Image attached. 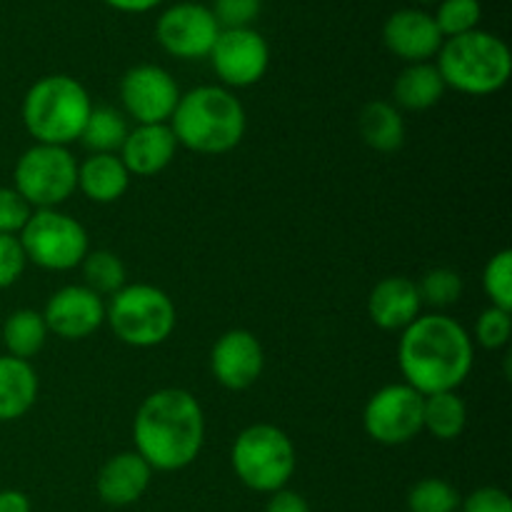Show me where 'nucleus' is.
Segmentation results:
<instances>
[{
  "mask_svg": "<svg viewBox=\"0 0 512 512\" xmlns=\"http://www.w3.org/2000/svg\"><path fill=\"white\" fill-rule=\"evenodd\" d=\"M170 130L183 148L203 155H223L238 148L245 135V108L228 88L200 85L180 95Z\"/></svg>",
  "mask_w": 512,
  "mask_h": 512,
  "instance_id": "3",
  "label": "nucleus"
},
{
  "mask_svg": "<svg viewBox=\"0 0 512 512\" xmlns=\"http://www.w3.org/2000/svg\"><path fill=\"white\" fill-rule=\"evenodd\" d=\"M460 493L440 478H425L415 483L408 493V510L410 512H458L460 510Z\"/></svg>",
  "mask_w": 512,
  "mask_h": 512,
  "instance_id": "28",
  "label": "nucleus"
},
{
  "mask_svg": "<svg viewBox=\"0 0 512 512\" xmlns=\"http://www.w3.org/2000/svg\"><path fill=\"white\" fill-rule=\"evenodd\" d=\"M460 512H512V500L500 488H480L460 503Z\"/></svg>",
  "mask_w": 512,
  "mask_h": 512,
  "instance_id": "36",
  "label": "nucleus"
},
{
  "mask_svg": "<svg viewBox=\"0 0 512 512\" xmlns=\"http://www.w3.org/2000/svg\"><path fill=\"white\" fill-rule=\"evenodd\" d=\"M28 258L18 235H0V290L18 283Z\"/></svg>",
  "mask_w": 512,
  "mask_h": 512,
  "instance_id": "35",
  "label": "nucleus"
},
{
  "mask_svg": "<svg viewBox=\"0 0 512 512\" xmlns=\"http://www.w3.org/2000/svg\"><path fill=\"white\" fill-rule=\"evenodd\" d=\"M213 15L220 28H253L263 0H213Z\"/></svg>",
  "mask_w": 512,
  "mask_h": 512,
  "instance_id": "33",
  "label": "nucleus"
},
{
  "mask_svg": "<svg viewBox=\"0 0 512 512\" xmlns=\"http://www.w3.org/2000/svg\"><path fill=\"white\" fill-rule=\"evenodd\" d=\"M18 238L25 258L45 270H73L90 253L83 225L55 208L35 210Z\"/></svg>",
  "mask_w": 512,
  "mask_h": 512,
  "instance_id": "9",
  "label": "nucleus"
},
{
  "mask_svg": "<svg viewBox=\"0 0 512 512\" xmlns=\"http://www.w3.org/2000/svg\"><path fill=\"white\" fill-rule=\"evenodd\" d=\"M90 110L93 103L83 83L70 75H45L25 93L23 123L38 143L68 148L83 135Z\"/></svg>",
  "mask_w": 512,
  "mask_h": 512,
  "instance_id": "4",
  "label": "nucleus"
},
{
  "mask_svg": "<svg viewBox=\"0 0 512 512\" xmlns=\"http://www.w3.org/2000/svg\"><path fill=\"white\" fill-rule=\"evenodd\" d=\"M230 460L245 488L273 495L293 478L298 458L285 430L270 423H255L235 438Z\"/></svg>",
  "mask_w": 512,
  "mask_h": 512,
  "instance_id": "7",
  "label": "nucleus"
},
{
  "mask_svg": "<svg viewBox=\"0 0 512 512\" xmlns=\"http://www.w3.org/2000/svg\"><path fill=\"white\" fill-rule=\"evenodd\" d=\"M135 453L153 470L175 473L200 455L205 415L193 393L163 388L143 400L133 423Z\"/></svg>",
  "mask_w": 512,
  "mask_h": 512,
  "instance_id": "2",
  "label": "nucleus"
},
{
  "mask_svg": "<svg viewBox=\"0 0 512 512\" xmlns=\"http://www.w3.org/2000/svg\"><path fill=\"white\" fill-rule=\"evenodd\" d=\"M105 320L120 343L155 348L173 335L178 313L165 290L148 283H133L110 295Z\"/></svg>",
  "mask_w": 512,
  "mask_h": 512,
  "instance_id": "6",
  "label": "nucleus"
},
{
  "mask_svg": "<svg viewBox=\"0 0 512 512\" xmlns=\"http://www.w3.org/2000/svg\"><path fill=\"white\" fill-rule=\"evenodd\" d=\"M433 18L445 40L458 38L470 30H478L480 18H483V5H480V0H440Z\"/></svg>",
  "mask_w": 512,
  "mask_h": 512,
  "instance_id": "29",
  "label": "nucleus"
},
{
  "mask_svg": "<svg viewBox=\"0 0 512 512\" xmlns=\"http://www.w3.org/2000/svg\"><path fill=\"white\" fill-rule=\"evenodd\" d=\"M385 48L408 65L430 63L438 58L445 38L435 25L433 13L420 8L395 10L383 25Z\"/></svg>",
  "mask_w": 512,
  "mask_h": 512,
  "instance_id": "14",
  "label": "nucleus"
},
{
  "mask_svg": "<svg viewBox=\"0 0 512 512\" xmlns=\"http://www.w3.org/2000/svg\"><path fill=\"white\" fill-rule=\"evenodd\" d=\"M438 70L445 88L465 95H493L512 75V55L503 38L485 30L448 38L438 53Z\"/></svg>",
  "mask_w": 512,
  "mask_h": 512,
  "instance_id": "5",
  "label": "nucleus"
},
{
  "mask_svg": "<svg viewBox=\"0 0 512 512\" xmlns=\"http://www.w3.org/2000/svg\"><path fill=\"white\" fill-rule=\"evenodd\" d=\"M43 320L48 333L63 340H83L105 323V303L85 285H68L48 300Z\"/></svg>",
  "mask_w": 512,
  "mask_h": 512,
  "instance_id": "15",
  "label": "nucleus"
},
{
  "mask_svg": "<svg viewBox=\"0 0 512 512\" xmlns=\"http://www.w3.org/2000/svg\"><path fill=\"white\" fill-rule=\"evenodd\" d=\"M130 185V173L115 153H93L83 165H78V190L93 203H115L125 195Z\"/></svg>",
  "mask_w": 512,
  "mask_h": 512,
  "instance_id": "21",
  "label": "nucleus"
},
{
  "mask_svg": "<svg viewBox=\"0 0 512 512\" xmlns=\"http://www.w3.org/2000/svg\"><path fill=\"white\" fill-rule=\"evenodd\" d=\"M265 365L263 345L250 330H228L210 353V370L228 390H245L260 378Z\"/></svg>",
  "mask_w": 512,
  "mask_h": 512,
  "instance_id": "16",
  "label": "nucleus"
},
{
  "mask_svg": "<svg viewBox=\"0 0 512 512\" xmlns=\"http://www.w3.org/2000/svg\"><path fill=\"white\" fill-rule=\"evenodd\" d=\"M418 283L405 275L383 278L373 288L368 300V313L373 323L383 330H405L420 315Z\"/></svg>",
  "mask_w": 512,
  "mask_h": 512,
  "instance_id": "19",
  "label": "nucleus"
},
{
  "mask_svg": "<svg viewBox=\"0 0 512 512\" xmlns=\"http://www.w3.org/2000/svg\"><path fill=\"white\" fill-rule=\"evenodd\" d=\"M420 300L435 308H448L455 305L463 295V278L450 268H435L425 273V278L418 285Z\"/></svg>",
  "mask_w": 512,
  "mask_h": 512,
  "instance_id": "31",
  "label": "nucleus"
},
{
  "mask_svg": "<svg viewBox=\"0 0 512 512\" xmlns=\"http://www.w3.org/2000/svg\"><path fill=\"white\" fill-rule=\"evenodd\" d=\"M265 512H313V510H310L308 500H305L303 495L295 493V490L283 488L278 490V493L270 495Z\"/></svg>",
  "mask_w": 512,
  "mask_h": 512,
  "instance_id": "37",
  "label": "nucleus"
},
{
  "mask_svg": "<svg viewBox=\"0 0 512 512\" xmlns=\"http://www.w3.org/2000/svg\"><path fill=\"white\" fill-rule=\"evenodd\" d=\"M473 338L448 315H418L398 345L405 383L420 395L458 390L473 370Z\"/></svg>",
  "mask_w": 512,
  "mask_h": 512,
  "instance_id": "1",
  "label": "nucleus"
},
{
  "mask_svg": "<svg viewBox=\"0 0 512 512\" xmlns=\"http://www.w3.org/2000/svg\"><path fill=\"white\" fill-rule=\"evenodd\" d=\"M415 3H423V5H428V3H440V0H415Z\"/></svg>",
  "mask_w": 512,
  "mask_h": 512,
  "instance_id": "40",
  "label": "nucleus"
},
{
  "mask_svg": "<svg viewBox=\"0 0 512 512\" xmlns=\"http://www.w3.org/2000/svg\"><path fill=\"white\" fill-rule=\"evenodd\" d=\"M33 215V208L15 188H0V235H18Z\"/></svg>",
  "mask_w": 512,
  "mask_h": 512,
  "instance_id": "34",
  "label": "nucleus"
},
{
  "mask_svg": "<svg viewBox=\"0 0 512 512\" xmlns=\"http://www.w3.org/2000/svg\"><path fill=\"white\" fill-rule=\"evenodd\" d=\"M105 5H110L113 10H120V13H150L153 8H158L163 0H103Z\"/></svg>",
  "mask_w": 512,
  "mask_h": 512,
  "instance_id": "39",
  "label": "nucleus"
},
{
  "mask_svg": "<svg viewBox=\"0 0 512 512\" xmlns=\"http://www.w3.org/2000/svg\"><path fill=\"white\" fill-rule=\"evenodd\" d=\"M468 425V405L455 390L425 395L423 430L438 440H455Z\"/></svg>",
  "mask_w": 512,
  "mask_h": 512,
  "instance_id": "24",
  "label": "nucleus"
},
{
  "mask_svg": "<svg viewBox=\"0 0 512 512\" xmlns=\"http://www.w3.org/2000/svg\"><path fill=\"white\" fill-rule=\"evenodd\" d=\"M483 288L495 308L512 313V250H500L488 260L483 270Z\"/></svg>",
  "mask_w": 512,
  "mask_h": 512,
  "instance_id": "30",
  "label": "nucleus"
},
{
  "mask_svg": "<svg viewBox=\"0 0 512 512\" xmlns=\"http://www.w3.org/2000/svg\"><path fill=\"white\" fill-rule=\"evenodd\" d=\"M175 150H178V140L168 123L138 125L125 138L123 148H120V160L130 175L153 178L173 163Z\"/></svg>",
  "mask_w": 512,
  "mask_h": 512,
  "instance_id": "17",
  "label": "nucleus"
},
{
  "mask_svg": "<svg viewBox=\"0 0 512 512\" xmlns=\"http://www.w3.org/2000/svg\"><path fill=\"white\" fill-rule=\"evenodd\" d=\"M45 338H48V325H45L43 313H35L30 308L15 310L3 323V343L13 358L28 360L38 355Z\"/></svg>",
  "mask_w": 512,
  "mask_h": 512,
  "instance_id": "25",
  "label": "nucleus"
},
{
  "mask_svg": "<svg viewBox=\"0 0 512 512\" xmlns=\"http://www.w3.org/2000/svg\"><path fill=\"white\" fill-rule=\"evenodd\" d=\"M220 30L223 28L208 5L175 3L160 13L155 23V38L160 48L173 58L200 60L208 58Z\"/></svg>",
  "mask_w": 512,
  "mask_h": 512,
  "instance_id": "11",
  "label": "nucleus"
},
{
  "mask_svg": "<svg viewBox=\"0 0 512 512\" xmlns=\"http://www.w3.org/2000/svg\"><path fill=\"white\" fill-rule=\"evenodd\" d=\"M120 98L125 113L138 120V125L170 123L178 108L180 90L173 75L160 65H135L120 80Z\"/></svg>",
  "mask_w": 512,
  "mask_h": 512,
  "instance_id": "13",
  "label": "nucleus"
},
{
  "mask_svg": "<svg viewBox=\"0 0 512 512\" xmlns=\"http://www.w3.org/2000/svg\"><path fill=\"white\" fill-rule=\"evenodd\" d=\"M80 265H83L85 288L98 293L100 298L115 295L120 288H125V265L110 250H93V253L85 255Z\"/></svg>",
  "mask_w": 512,
  "mask_h": 512,
  "instance_id": "27",
  "label": "nucleus"
},
{
  "mask_svg": "<svg viewBox=\"0 0 512 512\" xmlns=\"http://www.w3.org/2000/svg\"><path fill=\"white\" fill-rule=\"evenodd\" d=\"M153 468L138 453H118L100 468L95 488L100 500L113 508L138 503L150 488Z\"/></svg>",
  "mask_w": 512,
  "mask_h": 512,
  "instance_id": "18",
  "label": "nucleus"
},
{
  "mask_svg": "<svg viewBox=\"0 0 512 512\" xmlns=\"http://www.w3.org/2000/svg\"><path fill=\"white\" fill-rule=\"evenodd\" d=\"M425 395L408 383L380 388L363 413L365 433L380 445H405L423 433Z\"/></svg>",
  "mask_w": 512,
  "mask_h": 512,
  "instance_id": "10",
  "label": "nucleus"
},
{
  "mask_svg": "<svg viewBox=\"0 0 512 512\" xmlns=\"http://www.w3.org/2000/svg\"><path fill=\"white\" fill-rule=\"evenodd\" d=\"M38 398V375L28 360L0 355V423L28 413Z\"/></svg>",
  "mask_w": 512,
  "mask_h": 512,
  "instance_id": "20",
  "label": "nucleus"
},
{
  "mask_svg": "<svg viewBox=\"0 0 512 512\" xmlns=\"http://www.w3.org/2000/svg\"><path fill=\"white\" fill-rule=\"evenodd\" d=\"M512 335V313L510 310L495 308L490 305L488 310H483L478 318V325H475V338L483 348L498 350L503 345L510 343Z\"/></svg>",
  "mask_w": 512,
  "mask_h": 512,
  "instance_id": "32",
  "label": "nucleus"
},
{
  "mask_svg": "<svg viewBox=\"0 0 512 512\" xmlns=\"http://www.w3.org/2000/svg\"><path fill=\"white\" fill-rule=\"evenodd\" d=\"M445 93V80L435 63H413L395 80V103L408 110H428L440 103Z\"/></svg>",
  "mask_w": 512,
  "mask_h": 512,
  "instance_id": "22",
  "label": "nucleus"
},
{
  "mask_svg": "<svg viewBox=\"0 0 512 512\" xmlns=\"http://www.w3.org/2000/svg\"><path fill=\"white\" fill-rule=\"evenodd\" d=\"M208 58L228 88H248L268 73L270 48L255 28H223Z\"/></svg>",
  "mask_w": 512,
  "mask_h": 512,
  "instance_id": "12",
  "label": "nucleus"
},
{
  "mask_svg": "<svg viewBox=\"0 0 512 512\" xmlns=\"http://www.w3.org/2000/svg\"><path fill=\"white\" fill-rule=\"evenodd\" d=\"M128 133L130 128L125 115L120 110L103 105V108L90 110L88 123H85L80 140L93 153H115V150L123 148Z\"/></svg>",
  "mask_w": 512,
  "mask_h": 512,
  "instance_id": "26",
  "label": "nucleus"
},
{
  "mask_svg": "<svg viewBox=\"0 0 512 512\" xmlns=\"http://www.w3.org/2000/svg\"><path fill=\"white\" fill-rule=\"evenodd\" d=\"M360 135L380 153H393L405 143V120L388 100H373L360 113Z\"/></svg>",
  "mask_w": 512,
  "mask_h": 512,
  "instance_id": "23",
  "label": "nucleus"
},
{
  "mask_svg": "<svg viewBox=\"0 0 512 512\" xmlns=\"http://www.w3.org/2000/svg\"><path fill=\"white\" fill-rule=\"evenodd\" d=\"M13 180L30 208L48 210L78 190V163L68 148L35 143L15 163Z\"/></svg>",
  "mask_w": 512,
  "mask_h": 512,
  "instance_id": "8",
  "label": "nucleus"
},
{
  "mask_svg": "<svg viewBox=\"0 0 512 512\" xmlns=\"http://www.w3.org/2000/svg\"><path fill=\"white\" fill-rule=\"evenodd\" d=\"M30 498L20 490H0V512H30Z\"/></svg>",
  "mask_w": 512,
  "mask_h": 512,
  "instance_id": "38",
  "label": "nucleus"
}]
</instances>
